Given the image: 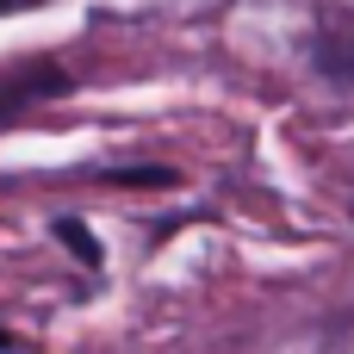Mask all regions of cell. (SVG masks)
Returning <instances> with one entry per match:
<instances>
[{"instance_id": "obj_1", "label": "cell", "mask_w": 354, "mask_h": 354, "mask_svg": "<svg viewBox=\"0 0 354 354\" xmlns=\"http://www.w3.org/2000/svg\"><path fill=\"white\" fill-rule=\"evenodd\" d=\"M56 93H68V75H62L56 62H25V68L0 75V124L25 118L31 106H44V100H56Z\"/></svg>"}, {"instance_id": "obj_2", "label": "cell", "mask_w": 354, "mask_h": 354, "mask_svg": "<svg viewBox=\"0 0 354 354\" xmlns=\"http://www.w3.org/2000/svg\"><path fill=\"white\" fill-rule=\"evenodd\" d=\"M50 236H56V243H62V249H68L81 268H93V274L106 268V249H100V236H93L81 218H50Z\"/></svg>"}, {"instance_id": "obj_3", "label": "cell", "mask_w": 354, "mask_h": 354, "mask_svg": "<svg viewBox=\"0 0 354 354\" xmlns=\"http://www.w3.org/2000/svg\"><path fill=\"white\" fill-rule=\"evenodd\" d=\"M317 68L330 81H354V37H324L317 44Z\"/></svg>"}, {"instance_id": "obj_4", "label": "cell", "mask_w": 354, "mask_h": 354, "mask_svg": "<svg viewBox=\"0 0 354 354\" xmlns=\"http://www.w3.org/2000/svg\"><path fill=\"white\" fill-rule=\"evenodd\" d=\"M25 6H37V0H0V12H25Z\"/></svg>"}, {"instance_id": "obj_5", "label": "cell", "mask_w": 354, "mask_h": 354, "mask_svg": "<svg viewBox=\"0 0 354 354\" xmlns=\"http://www.w3.org/2000/svg\"><path fill=\"white\" fill-rule=\"evenodd\" d=\"M6 348H12V336H6V330H0V354H6Z\"/></svg>"}]
</instances>
